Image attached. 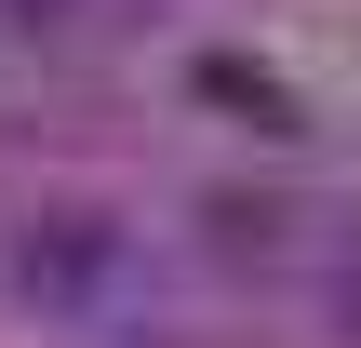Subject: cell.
<instances>
[{
  "mask_svg": "<svg viewBox=\"0 0 361 348\" xmlns=\"http://www.w3.org/2000/svg\"><path fill=\"white\" fill-rule=\"evenodd\" d=\"M335 322H348V348H361V268H348V282H335Z\"/></svg>",
  "mask_w": 361,
  "mask_h": 348,
  "instance_id": "7a4b0ae2",
  "label": "cell"
},
{
  "mask_svg": "<svg viewBox=\"0 0 361 348\" xmlns=\"http://www.w3.org/2000/svg\"><path fill=\"white\" fill-rule=\"evenodd\" d=\"M67 27V0H0V40H54Z\"/></svg>",
  "mask_w": 361,
  "mask_h": 348,
  "instance_id": "6da1fadb",
  "label": "cell"
}]
</instances>
